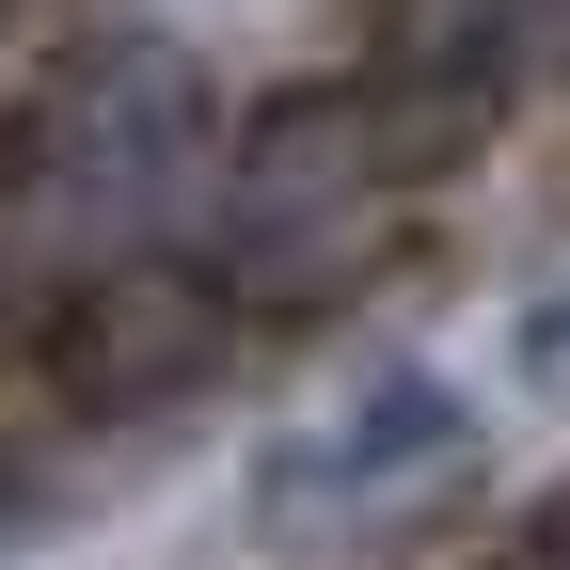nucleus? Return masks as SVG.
I'll return each instance as SVG.
<instances>
[{"instance_id": "obj_1", "label": "nucleus", "mask_w": 570, "mask_h": 570, "mask_svg": "<svg viewBox=\"0 0 570 570\" xmlns=\"http://www.w3.org/2000/svg\"><path fill=\"white\" fill-rule=\"evenodd\" d=\"M475 460H491L475 381L381 348V365H348L333 396H302V412L254 444L238 508H254V539H381V523H412V508H444Z\"/></svg>"}, {"instance_id": "obj_2", "label": "nucleus", "mask_w": 570, "mask_h": 570, "mask_svg": "<svg viewBox=\"0 0 570 570\" xmlns=\"http://www.w3.org/2000/svg\"><path fill=\"white\" fill-rule=\"evenodd\" d=\"M523 348H539V381L570 396V285H554V302H539V317H523Z\"/></svg>"}]
</instances>
